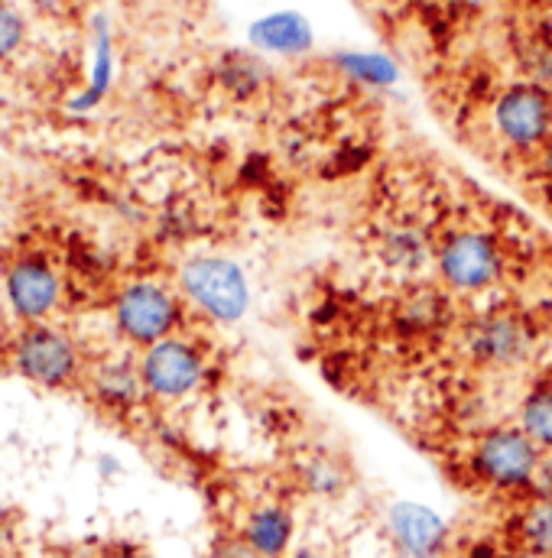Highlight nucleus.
<instances>
[{
    "instance_id": "1",
    "label": "nucleus",
    "mask_w": 552,
    "mask_h": 558,
    "mask_svg": "<svg viewBox=\"0 0 552 558\" xmlns=\"http://www.w3.org/2000/svg\"><path fill=\"white\" fill-rule=\"evenodd\" d=\"M461 354L484 371H520L540 348V328L520 308H484L458 331Z\"/></svg>"
},
{
    "instance_id": "2",
    "label": "nucleus",
    "mask_w": 552,
    "mask_h": 558,
    "mask_svg": "<svg viewBox=\"0 0 552 558\" xmlns=\"http://www.w3.org/2000/svg\"><path fill=\"white\" fill-rule=\"evenodd\" d=\"M179 292L199 315L218 325H235L251 308V282L244 267L218 254L189 257L179 267Z\"/></svg>"
},
{
    "instance_id": "3",
    "label": "nucleus",
    "mask_w": 552,
    "mask_h": 558,
    "mask_svg": "<svg viewBox=\"0 0 552 558\" xmlns=\"http://www.w3.org/2000/svg\"><path fill=\"white\" fill-rule=\"evenodd\" d=\"M10 364L23 380L46 390H62L75 384L82 374V351L62 328L36 322L23 325V331L13 335Z\"/></svg>"
},
{
    "instance_id": "4",
    "label": "nucleus",
    "mask_w": 552,
    "mask_h": 558,
    "mask_svg": "<svg viewBox=\"0 0 552 558\" xmlns=\"http://www.w3.org/2000/svg\"><path fill=\"white\" fill-rule=\"evenodd\" d=\"M115 325L118 335L137 348H149L156 341H166L179 331L185 318V305L179 292L156 279H134L128 282L115 299Z\"/></svg>"
},
{
    "instance_id": "5",
    "label": "nucleus",
    "mask_w": 552,
    "mask_h": 558,
    "mask_svg": "<svg viewBox=\"0 0 552 558\" xmlns=\"http://www.w3.org/2000/svg\"><path fill=\"white\" fill-rule=\"evenodd\" d=\"M543 454L547 451L520 425H501L478 438L471 451V471L494 490H524L533 487Z\"/></svg>"
},
{
    "instance_id": "6",
    "label": "nucleus",
    "mask_w": 552,
    "mask_h": 558,
    "mask_svg": "<svg viewBox=\"0 0 552 558\" xmlns=\"http://www.w3.org/2000/svg\"><path fill=\"white\" fill-rule=\"evenodd\" d=\"M504 247L488 231H455L435 251V270L448 292H488L504 277Z\"/></svg>"
},
{
    "instance_id": "7",
    "label": "nucleus",
    "mask_w": 552,
    "mask_h": 558,
    "mask_svg": "<svg viewBox=\"0 0 552 558\" xmlns=\"http://www.w3.org/2000/svg\"><path fill=\"white\" fill-rule=\"evenodd\" d=\"M140 374L146 384V397L153 400H182L192 397L208 374V361L202 348L189 338H166L140 354Z\"/></svg>"
},
{
    "instance_id": "8",
    "label": "nucleus",
    "mask_w": 552,
    "mask_h": 558,
    "mask_svg": "<svg viewBox=\"0 0 552 558\" xmlns=\"http://www.w3.org/2000/svg\"><path fill=\"white\" fill-rule=\"evenodd\" d=\"M3 292H7L10 312L23 325H36V322H46L59 308L62 279L52 270L49 260H43V257H23V260H16L7 270Z\"/></svg>"
},
{
    "instance_id": "9",
    "label": "nucleus",
    "mask_w": 552,
    "mask_h": 558,
    "mask_svg": "<svg viewBox=\"0 0 552 558\" xmlns=\"http://www.w3.org/2000/svg\"><path fill=\"white\" fill-rule=\"evenodd\" d=\"M494 121L507 143L533 146V143L550 137L552 98L537 85H517L497 101Z\"/></svg>"
},
{
    "instance_id": "10",
    "label": "nucleus",
    "mask_w": 552,
    "mask_h": 558,
    "mask_svg": "<svg viewBox=\"0 0 552 558\" xmlns=\"http://www.w3.org/2000/svg\"><path fill=\"white\" fill-rule=\"evenodd\" d=\"M387 530L404 558H442L448 546V526L445 520L413 500H400L387 510Z\"/></svg>"
},
{
    "instance_id": "11",
    "label": "nucleus",
    "mask_w": 552,
    "mask_h": 558,
    "mask_svg": "<svg viewBox=\"0 0 552 558\" xmlns=\"http://www.w3.org/2000/svg\"><path fill=\"white\" fill-rule=\"evenodd\" d=\"M435 251L439 244L432 241L425 225L410 221V218L377 228V238H374V257L391 274L407 279L419 277L429 264H435Z\"/></svg>"
},
{
    "instance_id": "12",
    "label": "nucleus",
    "mask_w": 552,
    "mask_h": 558,
    "mask_svg": "<svg viewBox=\"0 0 552 558\" xmlns=\"http://www.w3.org/2000/svg\"><path fill=\"white\" fill-rule=\"evenodd\" d=\"M452 322V292L435 282L410 279L394 302V328L404 338H429L448 328Z\"/></svg>"
},
{
    "instance_id": "13",
    "label": "nucleus",
    "mask_w": 552,
    "mask_h": 558,
    "mask_svg": "<svg viewBox=\"0 0 552 558\" xmlns=\"http://www.w3.org/2000/svg\"><path fill=\"white\" fill-rule=\"evenodd\" d=\"M92 397L98 400V407H105L115 416L134 413L143 403V397H146L140 361L115 357V361L98 364L95 374H92Z\"/></svg>"
},
{
    "instance_id": "14",
    "label": "nucleus",
    "mask_w": 552,
    "mask_h": 558,
    "mask_svg": "<svg viewBox=\"0 0 552 558\" xmlns=\"http://www.w3.org/2000/svg\"><path fill=\"white\" fill-rule=\"evenodd\" d=\"M241 536L264 558H286L289 546H292V536H296V520L286 507L264 504V507H254L248 513Z\"/></svg>"
},
{
    "instance_id": "15",
    "label": "nucleus",
    "mask_w": 552,
    "mask_h": 558,
    "mask_svg": "<svg viewBox=\"0 0 552 558\" xmlns=\"http://www.w3.org/2000/svg\"><path fill=\"white\" fill-rule=\"evenodd\" d=\"M251 39L267 52L299 56L312 46V29L299 13H274V16H264L254 23Z\"/></svg>"
},
{
    "instance_id": "16",
    "label": "nucleus",
    "mask_w": 552,
    "mask_h": 558,
    "mask_svg": "<svg viewBox=\"0 0 552 558\" xmlns=\"http://www.w3.org/2000/svg\"><path fill=\"white\" fill-rule=\"evenodd\" d=\"M299 481H302V487L312 497L335 500V497H341L348 490L351 474H348V464L338 454H332V451H312L299 464Z\"/></svg>"
},
{
    "instance_id": "17",
    "label": "nucleus",
    "mask_w": 552,
    "mask_h": 558,
    "mask_svg": "<svg viewBox=\"0 0 552 558\" xmlns=\"http://www.w3.org/2000/svg\"><path fill=\"white\" fill-rule=\"evenodd\" d=\"M517 425L543 448L552 451V377L537 380L524 400H520V413H517Z\"/></svg>"
},
{
    "instance_id": "18",
    "label": "nucleus",
    "mask_w": 552,
    "mask_h": 558,
    "mask_svg": "<svg viewBox=\"0 0 552 558\" xmlns=\"http://www.w3.org/2000/svg\"><path fill=\"white\" fill-rule=\"evenodd\" d=\"M218 82L225 85V92H231L238 98H251L264 88L267 69L261 65V59H254L248 52H228L218 62Z\"/></svg>"
},
{
    "instance_id": "19",
    "label": "nucleus",
    "mask_w": 552,
    "mask_h": 558,
    "mask_svg": "<svg viewBox=\"0 0 552 558\" xmlns=\"http://www.w3.org/2000/svg\"><path fill=\"white\" fill-rule=\"evenodd\" d=\"M520 539L524 549H533L540 556L552 558V500H530L520 513Z\"/></svg>"
},
{
    "instance_id": "20",
    "label": "nucleus",
    "mask_w": 552,
    "mask_h": 558,
    "mask_svg": "<svg viewBox=\"0 0 552 558\" xmlns=\"http://www.w3.org/2000/svg\"><path fill=\"white\" fill-rule=\"evenodd\" d=\"M23 43H26V16L10 0H0V62L16 56Z\"/></svg>"
},
{
    "instance_id": "21",
    "label": "nucleus",
    "mask_w": 552,
    "mask_h": 558,
    "mask_svg": "<svg viewBox=\"0 0 552 558\" xmlns=\"http://www.w3.org/2000/svg\"><path fill=\"white\" fill-rule=\"evenodd\" d=\"M341 65L364 82H391L394 78V65L381 56H345Z\"/></svg>"
},
{
    "instance_id": "22",
    "label": "nucleus",
    "mask_w": 552,
    "mask_h": 558,
    "mask_svg": "<svg viewBox=\"0 0 552 558\" xmlns=\"http://www.w3.org/2000/svg\"><path fill=\"white\" fill-rule=\"evenodd\" d=\"M208 558H264L241 533H225L212 543Z\"/></svg>"
},
{
    "instance_id": "23",
    "label": "nucleus",
    "mask_w": 552,
    "mask_h": 558,
    "mask_svg": "<svg viewBox=\"0 0 552 558\" xmlns=\"http://www.w3.org/2000/svg\"><path fill=\"white\" fill-rule=\"evenodd\" d=\"M533 490H537V497L552 500V451H547V454H543V461H540V471H537Z\"/></svg>"
},
{
    "instance_id": "24",
    "label": "nucleus",
    "mask_w": 552,
    "mask_h": 558,
    "mask_svg": "<svg viewBox=\"0 0 552 558\" xmlns=\"http://www.w3.org/2000/svg\"><path fill=\"white\" fill-rule=\"evenodd\" d=\"M26 3L43 10V13H62L65 7H72V0H26Z\"/></svg>"
},
{
    "instance_id": "25",
    "label": "nucleus",
    "mask_w": 552,
    "mask_h": 558,
    "mask_svg": "<svg viewBox=\"0 0 552 558\" xmlns=\"http://www.w3.org/2000/svg\"><path fill=\"white\" fill-rule=\"evenodd\" d=\"M10 344H13V335H10L7 312H3V305H0V351H10Z\"/></svg>"
},
{
    "instance_id": "26",
    "label": "nucleus",
    "mask_w": 552,
    "mask_h": 558,
    "mask_svg": "<svg viewBox=\"0 0 552 558\" xmlns=\"http://www.w3.org/2000/svg\"><path fill=\"white\" fill-rule=\"evenodd\" d=\"M286 558H328L325 553H319V549H312V546H302V549H296L292 556Z\"/></svg>"
},
{
    "instance_id": "27",
    "label": "nucleus",
    "mask_w": 552,
    "mask_h": 558,
    "mask_svg": "<svg viewBox=\"0 0 552 558\" xmlns=\"http://www.w3.org/2000/svg\"><path fill=\"white\" fill-rule=\"evenodd\" d=\"M501 558H550V556H540V553H533V549H517V553H507V556Z\"/></svg>"
},
{
    "instance_id": "28",
    "label": "nucleus",
    "mask_w": 552,
    "mask_h": 558,
    "mask_svg": "<svg viewBox=\"0 0 552 558\" xmlns=\"http://www.w3.org/2000/svg\"><path fill=\"white\" fill-rule=\"evenodd\" d=\"M543 172H547V179L552 182V140L550 146H547V153H543Z\"/></svg>"
},
{
    "instance_id": "29",
    "label": "nucleus",
    "mask_w": 552,
    "mask_h": 558,
    "mask_svg": "<svg viewBox=\"0 0 552 558\" xmlns=\"http://www.w3.org/2000/svg\"><path fill=\"white\" fill-rule=\"evenodd\" d=\"M7 543H10V533H7V526H3V520H0V553H3Z\"/></svg>"
}]
</instances>
